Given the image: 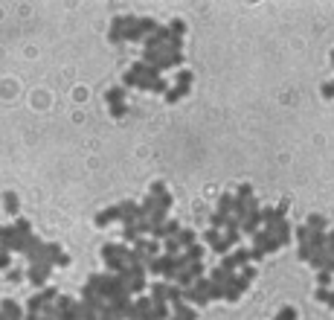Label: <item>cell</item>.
Masks as SVG:
<instances>
[{
  "mask_svg": "<svg viewBox=\"0 0 334 320\" xmlns=\"http://www.w3.org/2000/svg\"><path fill=\"white\" fill-rule=\"evenodd\" d=\"M128 245H105L102 248V259H105V268L111 274H122L128 268Z\"/></svg>",
  "mask_w": 334,
  "mask_h": 320,
  "instance_id": "obj_1",
  "label": "cell"
},
{
  "mask_svg": "<svg viewBox=\"0 0 334 320\" xmlns=\"http://www.w3.org/2000/svg\"><path fill=\"white\" fill-rule=\"evenodd\" d=\"M279 248H282V242L273 236V233H267V230H259V233L253 236L250 253H253V259H265L267 253H276Z\"/></svg>",
  "mask_w": 334,
  "mask_h": 320,
  "instance_id": "obj_2",
  "label": "cell"
},
{
  "mask_svg": "<svg viewBox=\"0 0 334 320\" xmlns=\"http://www.w3.org/2000/svg\"><path fill=\"white\" fill-rule=\"evenodd\" d=\"M61 294L55 291V288H41L38 294H35L32 300H29V315H38V312H44L47 306H52L55 300H58Z\"/></svg>",
  "mask_w": 334,
  "mask_h": 320,
  "instance_id": "obj_3",
  "label": "cell"
},
{
  "mask_svg": "<svg viewBox=\"0 0 334 320\" xmlns=\"http://www.w3.org/2000/svg\"><path fill=\"white\" fill-rule=\"evenodd\" d=\"M247 280L241 277V274H233L230 280H227V286H224V300H230V303H235V300H241V294L247 291Z\"/></svg>",
  "mask_w": 334,
  "mask_h": 320,
  "instance_id": "obj_4",
  "label": "cell"
},
{
  "mask_svg": "<svg viewBox=\"0 0 334 320\" xmlns=\"http://www.w3.org/2000/svg\"><path fill=\"white\" fill-rule=\"evenodd\" d=\"M134 20H137V15H117L114 17V26H111V32H108V38L114 41V44H119V41H125V32L134 26Z\"/></svg>",
  "mask_w": 334,
  "mask_h": 320,
  "instance_id": "obj_5",
  "label": "cell"
},
{
  "mask_svg": "<svg viewBox=\"0 0 334 320\" xmlns=\"http://www.w3.org/2000/svg\"><path fill=\"white\" fill-rule=\"evenodd\" d=\"M52 268H55V265H50V262H32L29 271H26V277H29V283H32L35 288H44L47 277L52 274Z\"/></svg>",
  "mask_w": 334,
  "mask_h": 320,
  "instance_id": "obj_6",
  "label": "cell"
},
{
  "mask_svg": "<svg viewBox=\"0 0 334 320\" xmlns=\"http://www.w3.org/2000/svg\"><path fill=\"white\" fill-rule=\"evenodd\" d=\"M119 221H122V224H137V221H140V204L137 201H122L119 204Z\"/></svg>",
  "mask_w": 334,
  "mask_h": 320,
  "instance_id": "obj_7",
  "label": "cell"
},
{
  "mask_svg": "<svg viewBox=\"0 0 334 320\" xmlns=\"http://www.w3.org/2000/svg\"><path fill=\"white\" fill-rule=\"evenodd\" d=\"M180 233V224L171 219V221H166V224H160V227H154V233L151 236L157 239V242H166V239H174Z\"/></svg>",
  "mask_w": 334,
  "mask_h": 320,
  "instance_id": "obj_8",
  "label": "cell"
},
{
  "mask_svg": "<svg viewBox=\"0 0 334 320\" xmlns=\"http://www.w3.org/2000/svg\"><path fill=\"white\" fill-rule=\"evenodd\" d=\"M149 195H154V198H157V204H160L163 210H171V204H174L171 192H168V189L160 184V181H157V184H151V192H149Z\"/></svg>",
  "mask_w": 334,
  "mask_h": 320,
  "instance_id": "obj_9",
  "label": "cell"
},
{
  "mask_svg": "<svg viewBox=\"0 0 334 320\" xmlns=\"http://www.w3.org/2000/svg\"><path fill=\"white\" fill-rule=\"evenodd\" d=\"M168 320H198V309L189 303H177L171 306V318Z\"/></svg>",
  "mask_w": 334,
  "mask_h": 320,
  "instance_id": "obj_10",
  "label": "cell"
},
{
  "mask_svg": "<svg viewBox=\"0 0 334 320\" xmlns=\"http://www.w3.org/2000/svg\"><path fill=\"white\" fill-rule=\"evenodd\" d=\"M168 288H171V283H154V286H149V294L154 303H168Z\"/></svg>",
  "mask_w": 334,
  "mask_h": 320,
  "instance_id": "obj_11",
  "label": "cell"
},
{
  "mask_svg": "<svg viewBox=\"0 0 334 320\" xmlns=\"http://www.w3.org/2000/svg\"><path fill=\"white\" fill-rule=\"evenodd\" d=\"M177 242H180V248H192V245H198V236H195V230L192 227H180V233H177Z\"/></svg>",
  "mask_w": 334,
  "mask_h": 320,
  "instance_id": "obj_12",
  "label": "cell"
},
{
  "mask_svg": "<svg viewBox=\"0 0 334 320\" xmlns=\"http://www.w3.org/2000/svg\"><path fill=\"white\" fill-rule=\"evenodd\" d=\"M111 221H119V204L117 207H111V210H105L96 216V227H105V224H111Z\"/></svg>",
  "mask_w": 334,
  "mask_h": 320,
  "instance_id": "obj_13",
  "label": "cell"
},
{
  "mask_svg": "<svg viewBox=\"0 0 334 320\" xmlns=\"http://www.w3.org/2000/svg\"><path fill=\"white\" fill-rule=\"evenodd\" d=\"M151 309H154V300L151 297H137L131 315H151Z\"/></svg>",
  "mask_w": 334,
  "mask_h": 320,
  "instance_id": "obj_14",
  "label": "cell"
},
{
  "mask_svg": "<svg viewBox=\"0 0 334 320\" xmlns=\"http://www.w3.org/2000/svg\"><path fill=\"white\" fill-rule=\"evenodd\" d=\"M233 207H235V195L224 192V195L218 198V213H224V216H233Z\"/></svg>",
  "mask_w": 334,
  "mask_h": 320,
  "instance_id": "obj_15",
  "label": "cell"
},
{
  "mask_svg": "<svg viewBox=\"0 0 334 320\" xmlns=\"http://www.w3.org/2000/svg\"><path fill=\"white\" fill-rule=\"evenodd\" d=\"M140 236V230H137V224H122V245H134Z\"/></svg>",
  "mask_w": 334,
  "mask_h": 320,
  "instance_id": "obj_16",
  "label": "cell"
},
{
  "mask_svg": "<svg viewBox=\"0 0 334 320\" xmlns=\"http://www.w3.org/2000/svg\"><path fill=\"white\" fill-rule=\"evenodd\" d=\"M105 99H108L111 108H114V105H122V102H125V87H111V90L105 93Z\"/></svg>",
  "mask_w": 334,
  "mask_h": 320,
  "instance_id": "obj_17",
  "label": "cell"
},
{
  "mask_svg": "<svg viewBox=\"0 0 334 320\" xmlns=\"http://www.w3.org/2000/svg\"><path fill=\"white\" fill-rule=\"evenodd\" d=\"M308 227H311V230H317V233H326V230H329V219L314 213V216H308Z\"/></svg>",
  "mask_w": 334,
  "mask_h": 320,
  "instance_id": "obj_18",
  "label": "cell"
},
{
  "mask_svg": "<svg viewBox=\"0 0 334 320\" xmlns=\"http://www.w3.org/2000/svg\"><path fill=\"white\" fill-rule=\"evenodd\" d=\"M230 277H233V271H224L221 265H218L215 271H209V280L218 283V286H227V280H230Z\"/></svg>",
  "mask_w": 334,
  "mask_h": 320,
  "instance_id": "obj_19",
  "label": "cell"
},
{
  "mask_svg": "<svg viewBox=\"0 0 334 320\" xmlns=\"http://www.w3.org/2000/svg\"><path fill=\"white\" fill-rule=\"evenodd\" d=\"M203 242H206L209 248H218V245L224 242V236H221V230H215V227H209V230L203 233Z\"/></svg>",
  "mask_w": 334,
  "mask_h": 320,
  "instance_id": "obj_20",
  "label": "cell"
},
{
  "mask_svg": "<svg viewBox=\"0 0 334 320\" xmlns=\"http://www.w3.org/2000/svg\"><path fill=\"white\" fill-rule=\"evenodd\" d=\"M163 253H168V256H177V253H183V248H180L177 236H174V239H166V242H163Z\"/></svg>",
  "mask_w": 334,
  "mask_h": 320,
  "instance_id": "obj_21",
  "label": "cell"
},
{
  "mask_svg": "<svg viewBox=\"0 0 334 320\" xmlns=\"http://www.w3.org/2000/svg\"><path fill=\"white\" fill-rule=\"evenodd\" d=\"M233 259H235V265H238V268H244V265H250L253 253H250V251H244V248H238V251L233 253Z\"/></svg>",
  "mask_w": 334,
  "mask_h": 320,
  "instance_id": "obj_22",
  "label": "cell"
},
{
  "mask_svg": "<svg viewBox=\"0 0 334 320\" xmlns=\"http://www.w3.org/2000/svg\"><path fill=\"white\" fill-rule=\"evenodd\" d=\"M3 207H6V213H9V216H15V213H17V195H15V192H6V195H3Z\"/></svg>",
  "mask_w": 334,
  "mask_h": 320,
  "instance_id": "obj_23",
  "label": "cell"
},
{
  "mask_svg": "<svg viewBox=\"0 0 334 320\" xmlns=\"http://www.w3.org/2000/svg\"><path fill=\"white\" fill-rule=\"evenodd\" d=\"M168 303H171V306L186 303V300H183V288H180V286H174V283H171V288H168Z\"/></svg>",
  "mask_w": 334,
  "mask_h": 320,
  "instance_id": "obj_24",
  "label": "cell"
},
{
  "mask_svg": "<svg viewBox=\"0 0 334 320\" xmlns=\"http://www.w3.org/2000/svg\"><path fill=\"white\" fill-rule=\"evenodd\" d=\"M151 318L168 320V318H171V312H168V306H166V303H154V309H151Z\"/></svg>",
  "mask_w": 334,
  "mask_h": 320,
  "instance_id": "obj_25",
  "label": "cell"
},
{
  "mask_svg": "<svg viewBox=\"0 0 334 320\" xmlns=\"http://www.w3.org/2000/svg\"><path fill=\"white\" fill-rule=\"evenodd\" d=\"M314 297H317V300H323L326 306H332V309H334V291H332V288H317V291H314Z\"/></svg>",
  "mask_w": 334,
  "mask_h": 320,
  "instance_id": "obj_26",
  "label": "cell"
},
{
  "mask_svg": "<svg viewBox=\"0 0 334 320\" xmlns=\"http://www.w3.org/2000/svg\"><path fill=\"white\" fill-rule=\"evenodd\" d=\"M227 221H230V216H224V213H212L209 216V227H215V230H221V227H227Z\"/></svg>",
  "mask_w": 334,
  "mask_h": 320,
  "instance_id": "obj_27",
  "label": "cell"
},
{
  "mask_svg": "<svg viewBox=\"0 0 334 320\" xmlns=\"http://www.w3.org/2000/svg\"><path fill=\"white\" fill-rule=\"evenodd\" d=\"M334 274L332 271H317V288H332Z\"/></svg>",
  "mask_w": 334,
  "mask_h": 320,
  "instance_id": "obj_28",
  "label": "cell"
},
{
  "mask_svg": "<svg viewBox=\"0 0 334 320\" xmlns=\"http://www.w3.org/2000/svg\"><path fill=\"white\" fill-rule=\"evenodd\" d=\"M238 239H241V227H227V233H224V242L233 248V245H238Z\"/></svg>",
  "mask_w": 334,
  "mask_h": 320,
  "instance_id": "obj_29",
  "label": "cell"
},
{
  "mask_svg": "<svg viewBox=\"0 0 334 320\" xmlns=\"http://www.w3.org/2000/svg\"><path fill=\"white\" fill-rule=\"evenodd\" d=\"M186 259H189V262H200V259H203V248H200V245H192V248H186Z\"/></svg>",
  "mask_w": 334,
  "mask_h": 320,
  "instance_id": "obj_30",
  "label": "cell"
},
{
  "mask_svg": "<svg viewBox=\"0 0 334 320\" xmlns=\"http://www.w3.org/2000/svg\"><path fill=\"white\" fill-rule=\"evenodd\" d=\"M300 315H297V309L294 306H285V309H279V315H276V320H297Z\"/></svg>",
  "mask_w": 334,
  "mask_h": 320,
  "instance_id": "obj_31",
  "label": "cell"
},
{
  "mask_svg": "<svg viewBox=\"0 0 334 320\" xmlns=\"http://www.w3.org/2000/svg\"><path fill=\"white\" fill-rule=\"evenodd\" d=\"M168 29H171V35H174V38H183L186 23H183V20H171V23H168Z\"/></svg>",
  "mask_w": 334,
  "mask_h": 320,
  "instance_id": "obj_32",
  "label": "cell"
},
{
  "mask_svg": "<svg viewBox=\"0 0 334 320\" xmlns=\"http://www.w3.org/2000/svg\"><path fill=\"white\" fill-rule=\"evenodd\" d=\"M206 294H209V300H224V286H218V283H212Z\"/></svg>",
  "mask_w": 334,
  "mask_h": 320,
  "instance_id": "obj_33",
  "label": "cell"
},
{
  "mask_svg": "<svg viewBox=\"0 0 334 320\" xmlns=\"http://www.w3.org/2000/svg\"><path fill=\"white\" fill-rule=\"evenodd\" d=\"M99 320H119V315L114 312V306L108 303V306H105V309L99 312Z\"/></svg>",
  "mask_w": 334,
  "mask_h": 320,
  "instance_id": "obj_34",
  "label": "cell"
},
{
  "mask_svg": "<svg viewBox=\"0 0 334 320\" xmlns=\"http://www.w3.org/2000/svg\"><path fill=\"white\" fill-rule=\"evenodd\" d=\"M192 79H195L192 70H180V73H177V84H189V87H192Z\"/></svg>",
  "mask_w": 334,
  "mask_h": 320,
  "instance_id": "obj_35",
  "label": "cell"
},
{
  "mask_svg": "<svg viewBox=\"0 0 334 320\" xmlns=\"http://www.w3.org/2000/svg\"><path fill=\"white\" fill-rule=\"evenodd\" d=\"M314 253H317V251H314L311 245H300V259H302V262H308V259L314 256Z\"/></svg>",
  "mask_w": 334,
  "mask_h": 320,
  "instance_id": "obj_36",
  "label": "cell"
},
{
  "mask_svg": "<svg viewBox=\"0 0 334 320\" xmlns=\"http://www.w3.org/2000/svg\"><path fill=\"white\" fill-rule=\"evenodd\" d=\"M308 236H311V227H308V224H305V227H297V239H300V245H305Z\"/></svg>",
  "mask_w": 334,
  "mask_h": 320,
  "instance_id": "obj_37",
  "label": "cell"
},
{
  "mask_svg": "<svg viewBox=\"0 0 334 320\" xmlns=\"http://www.w3.org/2000/svg\"><path fill=\"white\" fill-rule=\"evenodd\" d=\"M256 274H259V271L253 268V265H244V268H241V277H244L247 283H253V280H256Z\"/></svg>",
  "mask_w": 334,
  "mask_h": 320,
  "instance_id": "obj_38",
  "label": "cell"
},
{
  "mask_svg": "<svg viewBox=\"0 0 334 320\" xmlns=\"http://www.w3.org/2000/svg\"><path fill=\"white\" fill-rule=\"evenodd\" d=\"M111 114H114L117 119H122L125 114H128V105H125V102H122V105H114V108H111Z\"/></svg>",
  "mask_w": 334,
  "mask_h": 320,
  "instance_id": "obj_39",
  "label": "cell"
},
{
  "mask_svg": "<svg viewBox=\"0 0 334 320\" xmlns=\"http://www.w3.org/2000/svg\"><path fill=\"white\" fill-rule=\"evenodd\" d=\"M326 248L334 253V227H332V230H326Z\"/></svg>",
  "mask_w": 334,
  "mask_h": 320,
  "instance_id": "obj_40",
  "label": "cell"
},
{
  "mask_svg": "<svg viewBox=\"0 0 334 320\" xmlns=\"http://www.w3.org/2000/svg\"><path fill=\"white\" fill-rule=\"evenodd\" d=\"M323 96H326V99H334V82L323 84Z\"/></svg>",
  "mask_w": 334,
  "mask_h": 320,
  "instance_id": "obj_41",
  "label": "cell"
},
{
  "mask_svg": "<svg viewBox=\"0 0 334 320\" xmlns=\"http://www.w3.org/2000/svg\"><path fill=\"white\" fill-rule=\"evenodd\" d=\"M0 268L9 271V251H3V256H0Z\"/></svg>",
  "mask_w": 334,
  "mask_h": 320,
  "instance_id": "obj_42",
  "label": "cell"
},
{
  "mask_svg": "<svg viewBox=\"0 0 334 320\" xmlns=\"http://www.w3.org/2000/svg\"><path fill=\"white\" fill-rule=\"evenodd\" d=\"M6 277H9V283H17V280H20V271H9Z\"/></svg>",
  "mask_w": 334,
  "mask_h": 320,
  "instance_id": "obj_43",
  "label": "cell"
},
{
  "mask_svg": "<svg viewBox=\"0 0 334 320\" xmlns=\"http://www.w3.org/2000/svg\"><path fill=\"white\" fill-rule=\"evenodd\" d=\"M146 320H157V318H151V315H149V318H146Z\"/></svg>",
  "mask_w": 334,
  "mask_h": 320,
  "instance_id": "obj_44",
  "label": "cell"
},
{
  "mask_svg": "<svg viewBox=\"0 0 334 320\" xmlns=\"http://www.w3.org/2000/svg\"><path fill=\"white\" fill-rule=\"evenodd\" d=\"M332 259H334V256H332Z\"/></svg>",
  "mask_w": 334,
  "mask_h": 320,
  "instance_id": "obj_45",
  "label": "cell"
}]
</instances>
